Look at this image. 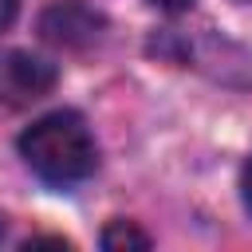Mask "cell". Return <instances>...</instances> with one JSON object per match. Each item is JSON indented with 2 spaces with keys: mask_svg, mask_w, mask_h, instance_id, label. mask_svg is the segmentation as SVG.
I'll list each match as a JSON object with an SVG mask.
<instances>
[{
  "mask_svg": "<svg viewBox=\"0 0 252 252\" xmlns=\"http://www.w3.org/2000/svg\"><path fill=\"white\" fill-rule=\"evenodd\" d=\"M240 189H244V205L252 209V158H248V165H244V177H240Z\"/></svg>",
  "mask_w": 252,
  "mask_h": 252,
  "instance_id": "obj_6",
  "label": "cell"
},
{
  "mask_svg": "<svg viewBox=\"0 0 252 252\" xmlns=\"http://www.w3.org/2000/svg\"><path fill=\"white\" fill-rule=\"evenodd\" d=\"M20 16V0H0V32H8Z\"/></svg>",
  "mask_w": 252,
  "mask_h": 252,
  "instance_id": "obj_5",
  "label": "cell"
},
{
  "mask_svg": "<svg viewBox=\"0 0 252 252\" xmlns=\"http://www.w3.org/2000/svg\"><path fill=\"white\" fill-rule=\"evenodd\" d=\"M244 4H252V0H244Z\"/></svg>",
  "mask_w": 252,
  "mask_h": 252,
  "instance_id": "obj_9",
  "label": "cell"
},
{
  "mask_svg": "<svg viewBox=\"0 0 252 252\" xmlns=\"http://www.w3.org/2000/svg\"><path fill=\"white\" fill-rule=\"evenodd\" d=\"M154 8H161V12H181V8H189L193 0H150Z\"/></svg>",
  "mask_w": 252,
  "mask_h": 252,
  "instance_id": "obj_7",
  "label": "cell"
},
{
  "mask_svg": "<svg viewBox=\"0 0 252 252\" xmlns=\"http://www.w3.org/2000/svg\"><path fill=\"white\" fill-rule=\"evenodd\" d=\"M55 67L32 51H0V106H32L55 87Z\"/></svg>",
  "mask_w": 252,
  "mask_h": 252,
  "instance_id": "obj_3",
  "label": "cell"
},
{
  "mask_svg": "<svg viewBox=\"0 0 252 252\" xmlns=\"http://www.w3.org/2000/svg\"><path fill=\"white\" fill-rule=\"evenodd\" d=\"M35 28H39V39L59 47V51H87L91 43H98L106 20L87 0H51L39 12Z\"/></svg>",
  "mask_w": 252,
  "mask_h": 252,
  "instance_id": "obj_2",
  "label": "cell"
},
{
  "mask_svg": "<svg viewBox=\"0 0 252 252\" xmlns=\"http://www.w3.org/2000/svg\"><path fill=\"white\" fill-rule=\"evenodd\" d=\"M102 248L106 252H126V248H150V236L134 220H110L102 228Z\"/></svg>",
  "mask_w": 252,
  "mask_h": 252,
  "instance_id": "obj_4",
  "label": "cell"
},
{
  "mask_svg": "<svg viewBox=\"0 0 252 252\" xmlns=\"http://www.w3.org/2000/svg\"><path fill=\"white\" fill-rule=\"evenodd\" d=\"M0 232H4V220H0Z\"/></svg>",
  "mask_w": 252,
  "mask_h": 252,
  "instance_id": "obj_8",
  "label": "cell"
},
{
  "mask_svg": "<svg viewBox=\"0 0 252 252\" xmlns=\"http://www.w3.org/2000/svg\"><path fill=\"white\" fill-rule=\"evenodd\" d=\"M20 158L47 185H75L94 173L98 146L75 110H51L20 134Z\"/></svg>",
  "mask_w": 252,
  "mask_h": 252,
  "instance_id": "obj_1",
  "label": "cell"
}]
</instances>
